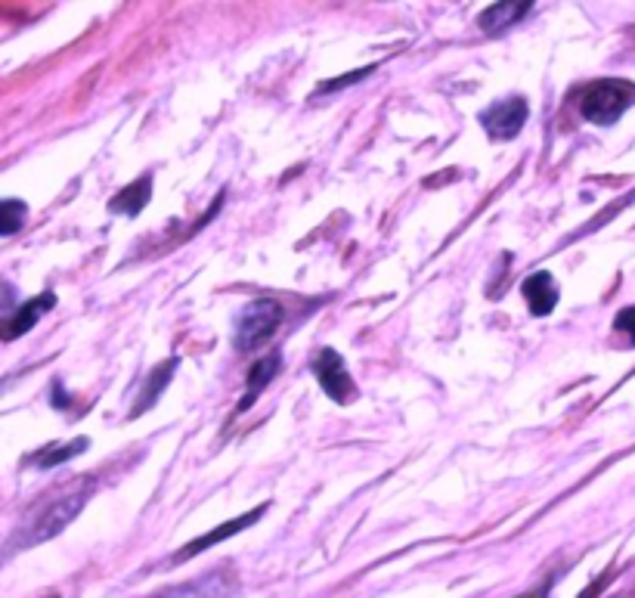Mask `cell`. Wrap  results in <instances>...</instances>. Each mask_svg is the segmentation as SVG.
Listing matches in <instances>:
<instances>
[{
	"label": "cell",
	"mask_w": 635,
	"mask_h": 598,
	"mask_svg": "<svg viewBox=\"0 0 635 598\" xmlns=\"http://www.w3.org/2000/svg\"><path fill=\"white\" fill-rule=\"evenodd\" d=\"M521 295H524L533 316H549L555 304H558L561 291H558V283H555V276L549 270H536L521 283Z\"/></svg>",
	"instance_id": "ba28073f"
},
{
	"label": "cell",
	"mask_w": 635,
	"mask_h": 598,
	"mask_svg": "<svg viewBox=\"0 0 635 598\" xmlns=\"http://www.w3.org/2000/svg\"><path fill=\"white\" fill-rule=\"evenodd\" d=\"M87 447H90V440H87V437H78V440H65V444H50V447H43V450H38V453H32L28 465H35V469H53V465L69 462L72 456L84 453Z\"/></svg>",
	"instance_id": "5bb4252c"
},
{
	"label": "cell",
	"mask_w": 635,
	"mask_h": 598,
	"mask_svg": "<svg viewBox=\"0 0 635 598\" xmlns=\"http://www.w3.org/2000/svg\"><path fill=\"white\" fill-rule=\"evenodd\" d=\"M53 308H57V295L53 291H41V295L28 298L25 304H20V310H13L3 320V341H16L20 335L35 329L43 313H50Z\"/></svg>",
	"instance_id": "52a82bcc"
},
{
	"label": "cell",
	"mask_w": 635,
	"mask_h": 598,
	"mask_svg": "<svg viewBox=\"0 0 635 598\" xmlns=\"http://www.w3.org/2000/svg\"><path fill=\"white\" fill-rule=\"evenodd\" d=\"M279 370H283V357H279V353H273V357H261V360H254V363H251V370H248V378H246L248 385H251V391L242 397L239 413H246L248 407L258 400V394L264 391L266 385L276 378V372Z\"/></svg>",
	"instance_id": "8fae6325"
},
{
	"label": "cell",
	"mask_w": 635,
	"mask_h": 598,
	"mask_svg": "<svg viewBox=\"0 0 635 598\" xmlns=\"http://www.w3.org/2000/svg\"><path fill=\"white\" fill-rule=\"evenodd\" d=\"M546 596H549V583H546V586H539L536 593H531V596H524V598H546Z\"/></svg>",
	"instance_id": "ffe728a7"
},
{
	"label": "cell",
	"mask_w": 635,
	"mask_h": 598,
	"mask_svg": "<svg viewBox=\"0 0 635 598\" xmlns=\"http://www.w3.org/2000/svg\"><path fill=\"white\" fill-rule=\"evenodd\" d=\"M25 214H28V205H25V202H20V199H3V202H0V233H3V236L20 233V227L25 224Z\"/></svg>",
	"instance_id": "9a60e30c"
},
{
	"label": "cell",
	"mask_w": 635,
	"mask_h": 598,
	"mask_svg": "<svg viewBox=\"0 0 635 598\" xmlns=\"http://www.w3.org/2000/svg\"><path fill=\"white\" fill-rule=\"evenodd\" d=\"M264 515H266V502L264 506H258L254 512H248V515L233 518V521H226V524H221V527H214V531L206 534V537H196L192 543H186L184 549L174 556V564H184V561H189L192 556H199V552H206V549H211V546H217L221 539L236 537L239 531H246V527H251V524H258Z\"/></svg>",
	"instance_id": "8992f818"
},
{
	"label": "cell",
	"mask_w": 635,
	"mask_h": 598,
	"mask_svg": "<svg viewBox=\"0 0 635 598\" xmlns=\"http://www.w3.org/2000/svg\"><path fill=\"white\" fill-rule=\"evenodd\" d=\"M531 10H533V3H518V0H509V3H493V7H487V10L477 16V25H481V32H487V35H499V32H506V28L518 25V22L524 20Z\"/></svg>",
	"instance_id": "9c48e42d"
},
{
	"label": "cell",
	"mask_w": 635,
	"mask_h": 598,
	"mask_svg": "<svg viewBox=\"0 0 635 598\" xmlns=\"http://www.w3.org/2000/svg\"><path fill=\"white\" fill-rule=\"evenodd\" d=\"M601 586H605V580H601V583H595V586H589V589L583 593V598H595V596H598V589H601Z\"/></svg>",
	"instance_id": "d6986e66"
},
{
	"label": "cell",
	"mask_w": 635,
	"mask_h": 598,
	"mask_svg": "<svg viewBox=\"0 0 635 598\" xmlns=\"http://www.w3.org/2000/svg\"><path fill=\"white\" fill-rule=\"evenodd\" d=\"M635 105V84L623 82V78H601V82L589 84L580 97V112L586 122L598 124V127H611L617 124L626 109Z\"/></svg>",
	"instance_id": "7a4b0ae2"
},
{
	"label": "cell",
	"mask_w": 635,
	"mask_h": 598,
	"mask_svg": "<svg viewBox=\"0 0 635 598\" xmlns=\"http://www.w3.org/2000/svg\"><path fill=\"white\" fill-rule=\"evenodd\" d=\"M286 320V310L279 301L273 298H258L251 301L239 316H236V335H233V345L236 351L251 353L258 348H264L266 341H273V335L279 332Z\"/></svg>",
	"instance_id": "3957f363"
},
{
	"label": "cell",
	"mask_w": 635,
	"mask_h": 598,
	"mask_svg": "<svg viewBox=\"0 0 635 598\" xmlns=\"http://www.w3.org/2000/svg\"><path fill=\"white\" fill-rule=\"evenodd\" d=\"M152 199V177H140V180H134V184H127L109 202V211L112 214H127V217H137L140 211L146 208V202Z\"/></svg>",
	"instance_id": "7c38bea8"
},
{
	"label": "cell",
	"mask_w": 635,
	"mask_h": 598,
	"mask_svg": "<svg viewBox=\"0 0 635 598\" xmlns=\"http://www.w3.org/2000/svg\"><path fill=\"white\" fill-rule=\"evenodd\" d=\"M527 119H531L527 100L512 94V97H506L481 112V127L490 134L493 140H514L521 134V127L527 124Z\"/></svg>",
	"instance_id": "277c9868"
},
{
	"label": "cell",
	"mask_w": 635,
	"mask_h": 598,
	"mask_svg": "<svg viewBox=\"0 0 635 598\" xmlns=\"http://www.w3.org/2000/svg\"><path fill=\"white\" fill-rule=\"evenodd\" d=\"M313 375L320 382V388L335 400V403H348L353 397V378H350L348 366L341 360V353L323 348L313 360Z\"/></svg>",
	"instance_id": "5b68a950"
},
{
	"label": "cell",
	"mask_w": 635,
	"mask_h": 598,
	"mask_svg": "<svg viewBox=\"0 0 635 598\" xmlns=\"http://www.w3.org/2000/svg\"><path fill=\"white\" fill-rule=\"evenodd\" d=\"M177 366H180V360L177 357H171V360H164L162 366H155V370L149 372V378H146L144 391H140V397H137V403H134V419L137 415H144L146 410H152L155 407V400L162 397L164 391H167V382H171V375L177 372Z\"/></svg>",
	"instance_id": "30bf717a"
},
{
	"label": "cell",
	"mask_w": 635,
	"mask_h": 598,
	"mask_svg": "<svg viewBox=\"0 0 635 598\" xmlns=\"http://www.w3.org/2000/svg\"><path fill=\"white\" fill-rule=\"evenodd\" d=\"M53 598H57V596H53Z\"/></svg>",
	"instance_id": "44dd1931"
},
{
	"label": "cell",
	"mask_w": 635,
	"mask_h": 598,
	"mask_svg": "<svg viewBox=\"0 0 635 598\" xmlns=\"http://www.w3.org/2000/svg\"><path fill=\"white\" fill-rule=\"evenodd\" d=\"M90 494H94V481H87L82 487H72V490H65V494L57 496V499H50V502L38 506V509L32 512V518L16 531V537L10 539L7 549H10V552H13V549H28V546H38L43 539L62 534L75 518L82 515L84 502L90 499Z\"/></svg>",
	"instance_id": "6da1fadb"
},
{
	"label": "cell",
	"mask_w": 635,
	"mask_h": 598,
	"mask_svg": "<svg viewBox=\"0 0 635 598\" xmlns=\"http://www.w3.org/2000/svg\"><path fill=\"white\" fill-rule=\"evenodd\" d=\"M614 332H623L626 335V341L635 345V304L633 308H623L614 316Z\"/></svg>",
	"instance_id": "e0dca14e"
},
{
	"label": "cell",
	"mask_w": 635,
	"mask_h": 598,
	"mask_svg": "<svg viewBox=\"0 0 635 598\" xmlns=\"http://www.w3.org/2000/svg\"><path fill=\"white\" fill-rule=\"evenodd\" d=\"M372 72H375V65H366V68H360V72H350V75H345V78H332V82H326L323 87H316V94H313V97H323V94L345 90V87H350L353 82H363V78H370Z\"/></svg>",
	"instance_id": "2e32d148"
},
{
	"label": "cell",
	"mask_w": 635,
	"mask_h": 598,
	"mask_svg": "<svg viewBox=\"0 0 635 598\" xmlns=\"http://www.w3.org/2000/svg\"><path fill=\"white\" fill-rule=\"evenodd\" d=\"M53 391H57V397H53V400H57V407H60V410H65V407H69V400H65V394H62L60 382L53 385Z\"/></svg>",
	"instance_id": "ac0fdd59"
},
{
	"label": "cell",
	"mask_w": 635,
	"mask_h": 598,
	"mask_svg": "<svg viewBox=\"0 0 635 598\" xmlns=\"http://www.w3.org/2000/svg\"><path fill=\"white\" fill-rule=\"evenodd\" d=\"M233 580H226L224 574H208L199 583L192 586H184V589H174V593H162L167 598H229L233 596Z\"/></svg>",
	"instance_id": "4fadbf2b"
}]
</instances>
